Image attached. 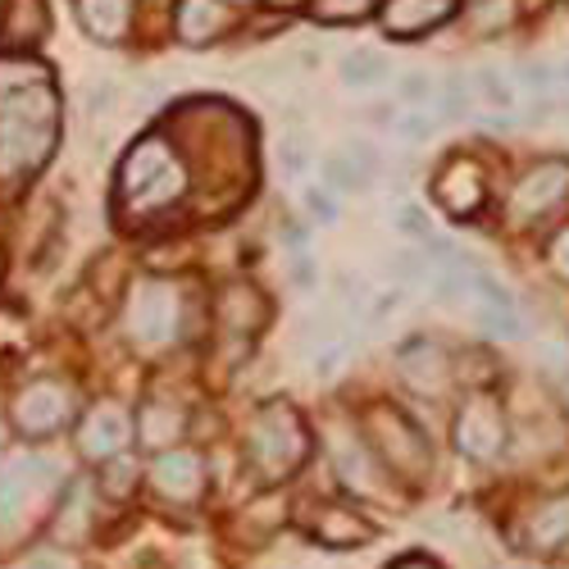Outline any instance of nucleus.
<instances>
[{
	"mask_svg": "<svg viewBox=\"0 0 569 569\" xmlns=\"http://www.w3.org/2000/svg\"><path fill=\"white\" fill-rule=\"evenodd\" d=\"M473 78H479V82H473V91L483 97V106H492V110H510V106H515V82H510L506 73H497V69H479Z\"/></svg>",
	"mask_w": 569,
	"mask_h": 569,
	"instance_id": "aec40b11",
	"label": "nucleus"
},
{
	"mask_svg": "<svg viewBox=\"0 0 569 569\" xmlns=\"http://www.w3.org/2000/svg\"><path fill=\"white\" fill-rule=\"evenodd\" d=\"M69 415V397L60 392V388H32V392H23L19 397V423L28 433H51L56 423Z\"/></svg>",
	"mask_w": 569,
	"mask_h": 569,
	"instance_id": "4468645a",
	"label": "nucleus"
},
{
	"mask_svg": "<svg viewBox=\"0 0 569 569\" xmlns=\"http://www.w3.org/2000/svg\"><path fill=\"white\" fill-rule=\"evenodd\" d=\"M315 538L323 542V547H365L369 538H373V529H369V519H360L356 510H347V506H319V515H315Z\"/></svg>",
	"mask_w": 569,
	"mask_h": 569,
	"instance_id": "f8f14e48",
	"label": "nucleus"
},
{
	"mask_svg": "<svg viewBox=\"0 0 569 569\" xmlns=\"http://www.w3.org/2000/svg\"><path fill=\"white\" fill-rule=\"evenodd\" d=\"M151 483L173 497V501H197L201 497V483H206V469L192 451H164L156 465H151Z\"/></svg>",
	"mask_w": 569,
	"mask_h": 569,
	"instance_id": "9d476101",
	"label": "nucleus"
},
{
	"mask_svg": "<svg viewBox=\"0 0 569 569\" xmlns=\"http://www.w3.org/2000/svg\"><path fill=\"white\" fill-rule=\"evenodd\" d=\"M173 323H178V297L164 288V282H147V288H137L132 315H128V328H132L137 342H169Z\"/></svg>",
	"mask_w": 569,
	"mask_h": 569,
	"instance_id": "39448f33",
	"label": "nucleus"
},
{
	"mask_svg": "<svg viewBox=\"0 0 569 569\" xmlns=\"http://www.w3.org/2000/svg\"><path fill=\"white\" fill-rule=\"evenodd\" d=\"M101 483H106V492H110V497H128V492H132V483H137L132 460L110 456V460H106V469H101Z\"/></svg>",
	"mask_w": 569,
	"mask_h": 569,
	"instance_id": "4be33fe9",
	"label": "nucleus"
},
{
	"mask_svg": "<svg viewBox=\"0 0 569 569\" xmlns=\"http://www.w3.org/2000/svg\"><path fill=\"white\" fill-rule=\"evenodd\" d=\"M128 438H132V423H128V415L119 406H97L87 415V423H82V451L91 460L119 456L128 447Z\"/></svg>",
	"mask_w": 569,
	"mask_h": 569,
	"instance_id": "9b49d317",
	"label": "nucleus"
},
{
	"mask_svg": "<svg viewBox=\"0 0 569 569\" xmlns=\"http://www.w3.org/2000/svg\"><path fill=\"white\" fill-rule=\"evenodd\" d=\"M87 492H73L69 497V506H64V515H60V538L64 542H82L87 538Z\"/></svg>",
	"mask_w": 569,
	"mask_h": 569,
	"instance_id": "412c9836",
	"label": "nucleus"
},
{
	"mask_svg": "<svg viewBox=\"0 0 569 569\" xmlns=\"http://www.w3.org/2000/svg\"><path fill=\"white\" fill-rule=\"evenodd\" d=\"M247 447H251V460L260 469L264 483H282L292 479V473L301 469V460L310 456V433L306 423L292 406H264L256 419H251V433H247Z\"/></svg>",
	"mask_w": 569,
	"mask_h": 569,
	"instance_id": "f257e3e1",
	"label": "nucleus"
},
{
	"mask_svg": "<svg viewBox=\"0 0 569 569\" xmlns=\"http://www.w3.org/2000/svg\"><path fill=\"white\" fill-rule=\"evenodd\" d=\"M392 273H397L401 282H415V278L429 273V260H423L419 251H397V256H392Z\"/></svg>",
	"mask_w": 569,
	"mask_h": 569,
	"instance_id": "c85d7f7f",
	"label": "nucleus"
},
{
	"mask_svg": "<svg viewBox=\"0 0 569 569\" xmlns=\"http://www.w3.org/2000/svg\"><path fill=\"white\" fill-rule=\"evenodd\" d=\"M338 473H342V483L356 488L360 497H388V469L378 465L365 447H342L338 451Z\"/></svg>",
	"mask_w": 569,
	"mask_h": 569,
	"instance_id": "ddd939ff",
	"label": "nucleus"
},
{
	"mask_svg": "<svg viewBox=\"0 0 569 569\" xmlns=\"http://www.w3.org/2000/svg\"><path fill=\"white\" fill-rule=\"evenodd\" d=\"M178 429H182V419L173 410H164V406H151L147 415H141V442L147 447H173Z\"/></svg>",
	"mask_w": 569,
	"mask_h": 569,
	"instance_id": "6ab92c4d",
	"label": "nucleus"
},
{
	"mask_svg": "<svg viewBox=\"0 0 569 569\" xmlns=\"http://www.w3.org/2000/svg\"><path fill=\"white\" fill-rule=\"evenodd\" d=\"M551 264H556V269L569 278V228H565V232L556 237V242H551Z\"/></svg>",
	"mask_w": 569,
	"mask_h": 569,
	"instance_id": "473e14b6",
	"label": "nucleus"
},
{
	"mask_svg": "<svg viewBox=\"0 0 569 569\" xmlns=\"http://www.w3.org/2000/svg\"><path fill=\"white\" fill-rule=\"evenodd\" d=\"M301 201H306V210H310L319 223H333V219H338V201H333V192H328V187H306Z\"/></svg>",
	"mask_w": 569,
	"mask_h": 569,
	"instance_id": "bb28decb",
	"label": "nucleus"
},
{
	"mask_svg": "<svg viewBox=\"0 0 569 569\" xmlns=\"http://www.w3.org/2000/svg\"><path fill=\"white\" fill-rule=\"evenodd\" d=\"M565 82H569V60H565Z\"/></svg>",
	"mask_w": 569,
	"mask_h": 569,
	"instance_id": "c9c22d12",
	"label": "nucleus"
},
{
	"mask_svg": "<svg viewBox=\"0 0 569 569\" xmlns=\"http://www.w3.org/2000/svg\"><path fill=\"white\" fill-rule=\"evenodd\" d=\"M565 197H569V160H542V164H533L525 178H519V187L510 192V219L515 223L542 219Z\"/></svg>",
	"mask_w": 569,
	"mask_h": 569,
	"instance_id": "20e7f679",
	"label": "nucleus"
},
{
	"mask_svg": "<svg viewBox=\"0 0 569 569\" xmlns=\"http://www.w3.org/2000/svg\"><path fill=\"white\" fill-rule=\"evenodd\" d=\"M565 538H569V497H551L529 519V547L556 551V547H565Z\"/></svg>",
	"mask_w": 569,
	"mask_h": 569,
	"instance_id": "2eb2a0df",
	"label": "nucleus"
},
{
	"mask_svg": "<svg viewBox=\"0 0 569 569\" xmlns=\"http://www.w3.org/2000/svg\"><path fill=\"white\" fill-rule=\"evenodd\" d=\"M223 323L237 328V333H256L264 323V297L256 288H247V282H232L223 292Z\"/></svg>",
	"mask_w": 569,
	"mask_h": 569,
	"instance_id": "f3484780",
	"label": "nucleus"
},
{
	"mask_svg": "<svg viewBox=\"0 0 569 569\" xmlns=\"http://www.w3.org/2000/svg\"><path fill=\"white\" fill-rule=\"evenodd\" d=\"M365 438L373 447V460L383 465V469H392L397 479H406V483H423V479H429L433 447H429V438H423L419 423L406 419L401 410L373 406L365 415Z\"/></svg>",
	"mask_w": 569,
	"mask_h": 569,
	"instance_id": "f03ea898",
	"label": "nucleus"
},
{
	"mask_svg": "<svg viewBox=\"0 0 569 569\" xmlns=\"http://www.w3.org/2000/svg\"><path fill=\"white\" fill-rule=\"evenodd\" d=\"M519 78H525V87H533L538 97H551V87H556V73H551V64H519Z\"/></svg>",
	"mask_w": 569,
	"mask_h": 569,
	"instance_id": "c756f323",
	"label": "nucleus"
},
{
	"mask_svg": "<svg viewBox=\"0 0 569 569\" xmlns=\"http://www.w3.org/2000/svg\"><path fill=\"white\" fill-rule=\"evenodd\" d=\"M456 451L469 460H497L506 451V415L488 392H473L456 415Z\"/></svg>",
	"mask_w": 569,
	"mask_h": 569,
	"instance_id": "7ed1b4c3",
	"label": "nucleus"
},
{
	"mask_svg": "<svg viewBox=\"0 0 569 569\" xmlns=\"http://www.w3.org/2000/svg\"><path fill=\"white\" fill-rule=\"evenodd\" d=\"M323 178L328 187H338V192H365V187L373 182L347 151H333V156H323Z\"/></svg>",
	"mask_w": 569,
	"mask_h": 569,
	"instance_id": "a211bd4d",
	"label": "nucleus"
},
{
	"mask_svg": "<svg viewBox=\"0 0 569 569\" xmlns=\"http://www.w3.org/2000/svg\"><path fill=\"white\" fill-rule=\"evenodd\" d=\"M433 97H438V82L423 73V69H415V73L401 78V101H406V106H429Z\"/></svg>",
	"mask_w": 569,
	"mask_h": 569,
	"instance_id": "5701e85b",
	"label": "nucleus"
},
{
	"mask_svg": "<svg viewBox=\"0 0 569 569\" xmlns=\"http://www.w3.org/2000/svg\"><path fill=\"white\" fill-rule=\"evenodd\" d=\"M347 156H351V160H356V164H360L369 178L378 173V151L369 147V141H351V147H347Z\"/></svg>",
	"mask_w": 569,
	"mask_h": 569,
	"instance_id": "2f4dec72",
	"label": "nucleus"
},
{
	"mask_svg": "<svg viewBox=\"0 0 569 569\" xmlns=\"http://www.w3.org/2000/svg\"><path fill=\"white\" fill-rule=\"evenodd\" d=\"M397 132H401L406 141H429V137L438 132V119H429L423 110H410V114L397 119Z\"/></svg>",
	"mask_w": 569,
	"mask_h": 569,
	"instance_id": "cd10ccee",
	"label": "nucleus"
},
{
	"mask_svg": "<svg viewBox=\"0 0 569 569\" xmlns=\"http://www.w3.org/2000/svg\"><path fill=\"white\" fill-rule=\"evenodd\" d=\"M438 91H442V110H447V114H460V110L469 106V87H465V78H460V73H451Z\"/></svg>",
	"mask_w": 569,
	"mask_h": 569,
	"instance_id": "7c9ffc66",
	"label": "nucleus"
},
{
	"mask_svg": "<svg viewBox=\"0 0 569 569\" xmlns=\"http://www.w3.org/2000/svg\"><path fill=\"white\" fill-rule=\"evenodd\" d=\"M397 306H401V292H378V297H373V310H369V319H388Z\"/></svg>",
	"mask_w": 569,
	"mask_h": 569,
	"instance_id": "72a5a7b5",
	"label": "nucleus"
},
{
	"mask_svg": "<svg viewBox=\"0 0 569 569\" xmlns=\"http://www.w3.org/2000/svg\"><path fill=\"white\" fill-rule=\"evenodd\" d=\"M397 369H401L406 383H410L415 392H423V397H442V388L451 383V360H447V351L433 347V342H410V347H401V351H397Z\"/></svg>",
	"mask_w": 569,
	"mask_h": 569,
	"instance_id": "6e6552de",
	"label": "nucleus"
},
{
	"mask_svg": "<svg viewBox=\"0 0 569 569\" xmlns=\"http://www.w3.org/2000/svg\"><path fill=\"white\" fill-rule=\"evenodd\" d=\"M397 228L406 237H419V242H433V223H429V214H423L419 206H401L397 210Z\"/></svg>",
	"mask_w": 569,
	"mask_h": 569,
	"instance_id": "a878e982",
	"label": "nucleus"
},
{
	"mask_svg": "<svg viewBox=\"0 0 569 569\" xmlns=\"http://www.w3.org/2000/svg\"><path fill=\"white\" fill-rule=\"evenodd\" d=\"M456 19V0H383L388 37H423Z\"/></svg>",
	"mask_w": 569,
	"mask_h": 569,
	"instance_id": "1a4fd4ad",
	"label": "nucleus"
},
{
	"mask_svg": "<svg viewBox=\"0 0 569 569\" xmlns=\"http://www.w3.org/2000/svg\"><path fill=\"white\" fill-rule=\"evenodd\" d=\"M365 10H373V0H315V14L328 23H342V19H360Z\"/></svg>",
	"mask_w": 569,
	"mask_h": 569,
	"instance_id": "b1692460",
	"label": "nucleus"
},
{
	"mask_svg": "<svg viewBox=\"0 0 569 569\" xmlns=\"http://www.w3.org/2000/svg\"><path fill=\"white\" fill-rule=\"evenodd\" d=\"M56 473H60V469H56L51 460H41V456L14 460L6 473H0V525H6V519H14L41 488H51Z\"/></svg>",
	"mask_w": 569,
	"mask_h": 569,
	"instance_id": "0eeeda50",
	"label": "nucleus"
},
{
	"mask_svg": "<svg viewBox=\"0 0 569 569\" xmlns=\"http://www.w3.org/2000/svg\"><path fill=\"white\" fill-rule=\"evenodd\" d=\"M392 569H442V565H433L429 556H406V560H397Z\"/></svg>",
	"mask_w": 569,
	"mask_h": 569,
	"instance_id": "f704fd0d",
	"label": "nucleus"
},
{
	"mask_svg": "<svg viewBox=\"0 0 569 569\" xmlns=\"http://www.w3.org/2000/svg\"><path fill=\"white\" fill-rule=\"evenodd\" d=\"M388 73H392L388 56H383V51H369V46H360V51L342 56V64H338V78H342V87H351V91H373Z\"/></svg>",
	"mask_w": 569,
	"mask_h": 569,
	"instance_id": "dca6fc26",
	"label": "nucleus"
},
{
	"mask_svg": "<svg viewBox=\"0 0 569 569\" xmlns=\"http://www.w3.org/2000/svg\"><path fill=\"white\" fill-rule=\"evenodd\" d=\"M433 197H438L456 219L479 214V206H483V197H488V178H483L479 160H451V164L433 178Z\"/></svg>",
	"mask_w": 569,
	"mask_h": 569,
	"instance_id": "423d86ee",
	"label": "nucleus"
},
{
	"mask_svg": "<svg viewBox=\"0 0 569 569\" xmlns=\"http://www.w3.org/2000/svg\"><path fill=\"white\" fill-rule=\"evenodd\" d=\"M306 164H310V141L301 137V132H292L288 141H282V173H306Z\"/></svg>",
	"mask_w": 569,
	"mask_h": 569,
	"instance_id": "393cba45",
	"label": "nucleus"
}]
</instances>
